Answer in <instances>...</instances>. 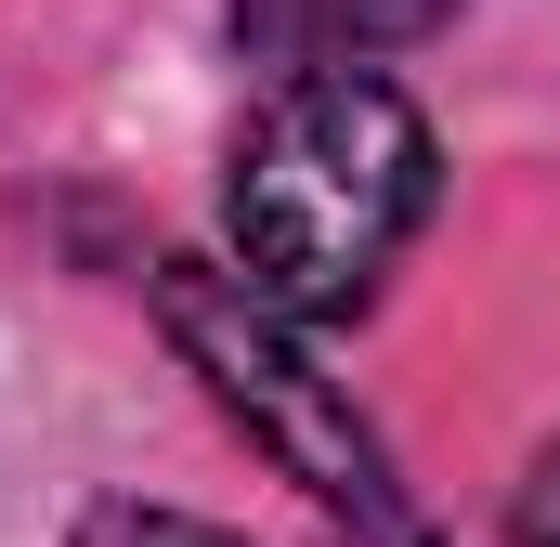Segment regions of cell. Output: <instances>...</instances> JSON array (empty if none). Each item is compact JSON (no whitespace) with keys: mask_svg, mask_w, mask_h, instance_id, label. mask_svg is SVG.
I'll list each match as a JSON object with an SVG mask.
<instances>
[{"mask_svg":"<svg viewBox=\"0 0 560 547\" xmlns=\"http://www.w3.org/2000/svg\"><path fill=\"white\" fill-rule=\"evenodd\" d=\"M430 222V118L392 79H275L235 143V261L275 313H365Z\"/></svg>","mask_w":560,"mask_h":547,"instance_id":"cell-1","label":"cell"},{"mask_svg":"<svg viewBox=\"0 0 560 547\" xmlns=\"http://www.w3.org/2000/svg\"><path fill=\"white\" fill-rule=\"evenodd\" d=\"M170 339L209 365V392L248 417L261 443H275L287 469L352 522V535H378V547H418V522H405V496H392V469H378V443H365V417H339V392L287 352V326H275V300L248 287V274H196V261H170Z\"/></svg>","mask_w":560,"mask_h":547,"instance_id":"cell-2","label":"cell"},{"mask_svg":"<svg viewBox=\"0 0 560 547\" xmlns=\"http://www.w3.org/2000/svg\"><path fill=\"white\" fill-rule=\"evenodd\" d=\"M456 0H235V39L275 66V79H365L378 53L430 39Z\"/></svg>","mask_w":560,"mask_h":547,"instance_id":"cell-3","label":"cell"},{"mask_svg":"<svg viewBox=\"0 0 560 547\" xmlns=\"http://www.w3.org/2000/svg\"><path fill=\"white\" fill-rule=\"evenodd\" d=\"M79 547H235V535L170 522V509H92V522H79Z\"/></svg>","mask_w":560,"mask_h":547,"instance_id":"cell-4","label":"cell"},{"mask_svg":"<svg viewBox=\"0 0 560 547\" xmlns=\"http://www.w3.org/2000/svg\"><path fill=\"white\" fill-rule=\"evenodd\" d=\"M509 547H560V443L522 469V496H509Z\"/></svg>","mask_w":560,"mask_h":547,"instance_id":"cell-5","label":"cell"}]
</instances>
